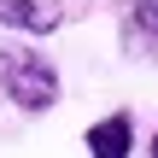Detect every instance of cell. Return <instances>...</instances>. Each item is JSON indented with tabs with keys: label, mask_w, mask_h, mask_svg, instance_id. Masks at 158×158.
Instances as JSON below:
<instances>
[{
	"label": "cell",
	"mask_w": 158,
	"mask_h": 158,
	"mask_svg": "<svg viewBox=\"0 0 158 158\" xmlns=\"http://www.w3.org/2000/svg\"><path fill=\"white\" fill-rule=\"evenodd\" d=\"M0 94L18 111L41 117V111L59 106V64L35 47H0Z\"/></svg>",
	"instance_id": "1"
},
{
	"label": "cell",
	"mask_w": 158,
	"mask_h": 158,
	"mask_svg": "<svg viewBox=\"0 0 158 158\" xmlns=\"http://www.w3.org/2000/svg\"><path fill=\"white\" fill-rule=\"evenodd\" d=\"M82 147H88V158H135V117L129 111H106L100 123H88Z\"/></svg>",
	"instance_id": "2"
},
{
	"label": "cell",
	"mask_w": 158,
	"mask_h": 158,
	"mask_svg": "<svg viewBox=\"0 0 158 158\" xmlns=\"http://www.w3.org/2000/svg\"><path fill=\"white\" fill-rule=\"evenodd\" d=\"M0 23H12L23 35H53L64 23V6L59 0H0Z\"/></svg>",
	"instance_id": "3"
},
{
	"label": "cell",
	"mask_w": 158,
	"mask_h": 158,
	"mask_svg": "<svg viewBox=\"0 0 158 158\" xmlns=\"http://www.w3.org/2000/svg\"><path fill=\"white\" fill-rule=\"evenodd\" d=\"M123 47L135 59H158V0H135L123 18Z\"/></svg>",
	"instance_id": "4"
},
{
	"label": "cell",
	"mask_w": 158,
	"mask_h": 158,
	"mask_svg": "<svg viewBox=\"0 0 158 158\" xmlns=\"http://www.w3.org/2000/svg\"><path fill=\"white\" fill-rule=\"evenodd\" d=\"M147 158H158V135H152V147H147Z\"/></svg>",
	"instance_id": "5"
}]
</instances>
